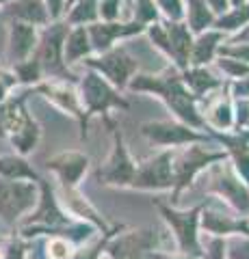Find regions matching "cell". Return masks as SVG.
Wrapping results in <instances>:
<instances>
[{
	"instance_id": "1",
	"label": "cell",
	"mask_w": 249,
	"mask_h": 259,
	"mask_svg": "<svg viewBox=\"0 0 249 259\" xmlns=\"http://www.w3.org/2000/svg\"><path fill=\"white\" fill-rule=\"evenodd\" d=\"M128 87L134 89V91H148L163 97L167 106L184 121V125L189 127L204 125V119L199 117L195 108V100L189 93V89L184 87L182 76L173 74V71H165L160 76H134Z\"/></svg>"
},
{
	"instance_id": "2",
	"label": "cell",
	"mask_w": 249,
	"mask_h": 259,
	"mask_svg": "<svg viewBox=\"0 0 249 259\" xmlns=\"http://www.w3.org/2000/svg\"><path fill=\"white\" fill-rule=\"evenodd\" d=\"M65 35H67V26L65 24H54V26L46 28V32L39 39L37 46V54L35 61L39 63L42 76H59V78H72L67 71L65 59H63V44H65Z\"/></svg>"
},
{
	"instance_id": "3",
	"label": "cell",
	"mask_w": 249,
	"mask_h": 259,
	"mask_svg": "<svg viewBox=\"0 0 249 259\" xmlns=\"http://www.w3.org/2000/svg\"><path fill=\"white\" fill-rule=\"evenodd\" d=\"M80 100H83L87 108L85 123L95 112H106L111 108H128V102L115 91L113 84L106 82L95 71H89V74L80 80Z\"/></svg>"
},
{
	"instance_id": "4",
	"label": "cell",
	"mask_w": 249,
	"mask_h": 259,
	"mask_svg": "<svg viewBox=\"0 0 249 259\" xmlns=\"http://www.w3.org/2000/svg\"><path fill=\"white\" fill-rule=\"evenodd\" d=\"M87 65L95 74H102L111 84L119 89L130 84V80L136 74V67H139L136 59L128 54L126 48H113V50L104 52L100 59H87Z\"/></svg>"
},
{
	"instance_id": "5",
	"label": "cell",
	"mask_w": 249,
	"mask_h": 259,
	"mask_svg": "<svg viewBox=\"0 0 249 259\" xmlns=\"http://www.w3.org/2000/svg\"><path fill=\"white\" fill-rule=\"evenodd\" d=\"M33 201H35L33 184L0 180V214H3L5 221H15L24 209L33 205Z\"/></svg>"
},
{
	"instance_id": "6",
	"label": "cell",
	"mask_w": 249,
	"mask_h": 259,
	"mask_svg": "<svg viewBox=\"0 0 249 259\" xmlns=\"http://www.w3.org/2000/svg\"><path fill=\"white\" fill-rule=\"evenodd\" d=\"M141 132L156 145H184L202 141V134L193 132L184 123H171V121H148L141 125Z\"/></svg>"
},
{
	"instance_id": "7",
	"label": "cell",
	"mask_w": 249,
	"mask_h": 259,
	"mask_svg": "<svg viewBox=\"0 0 249 259\" xmlns=\"http://www.w3.org/2000/svg\"><path fill=\"white\" fill-rule=\"evenodd\" d=\"M171 184H173V175H171L169 151L146 162L139 171H134L132 177V186H136V188H169Z\"/></svg>"
},
{
	"instance_id": "8",
	"label": "cell",
	"mask_w": 249,
	"mask_h": 259,
	"mask_svg": "<svg viewBox=\"0 0 249 259\" xmlns=\"http://www.w3.org/2000/svg\"><path fill=\"white\" fill-rule=\"evenodd\" d=\"M223 158V153H217V151H208L204 149L202 145H191V147L180 153L178 162H175V188L182 190L187 184H191V180L195 177V173L199 168H204L206 164H210V162Z\"/></svg>"
},
{
	"instance_id": "9",
	"label": "cell",
	"mask_w": 249,
	"mask_h": 259,
	"mask_svg": "<svg viewBox=\"0 0 249 259\" xmlns=\"http://www.w3.org/2000/svg\"><path fill=\"white\" fill-rule=\"evenodd\" d=\"M89 39H91V48L98 52H109L113 50V44L115 39L119 37H130L134 32H141L143 30V24L141 22H102V24H91L89 28Z\"/></svg>"
},
{
	"instance_id": "10",
	"label": "cell",
	"mask_w": 249,
	"mask_h": 259,
	"mask_svg": "<svg viewBox=\"0 0 249 259\" xmlns=\"http://www.w3.org/2000/svg\"><path fill=\"white\" fill-rule=\"evenodd\" d=\"M98 177L109 184H132L134 166H132V160L128 156L119 134H115V149L111 153L109 162L98 171Z\"/></svg>"
},
{
	"instance_id": "11",
	"label": "cell",
	"mask_w": 249,
	"mask_h": 259,
	"mask_svg": "<svg viewBox=\"0 0 249 259\" xmlns=\"http://www.w3.org/2000/svg\"><path fill=\"white\" fill-rule=\"evenodd\" d=\"M163 209L165 218L173 225L175 229V236L180 240V246L189 253H195L197 250V238H195V229H197V214H199V207L191 209V212H173V209L160 205Z\"/></svg>"
},
{
	"instance_id": "12",
	"label": "cell",
	"mask_w": 249,
	"mask_h": 259,
	"mask_svg": "<svg viewBox=\"0 0 249 259\" xmlns=\"http://www.w3.org/2000/svg\"><path fill=\"white\" fill-rule=\"evenodd\" d=\"M37 48V28L24 22H15L9 32V56L15 65L30 59Z\"/></svg>"
},
{
	"instance_id": "13",
	"label": "cell",
	"mask_w": 249,
	"mask_h": 259,
	"mask_svg": "<svg viewBox=\"0 0 249 259\" xmlns=\"http://www.w3.org/2000/svg\"><path fill=\"white\" fill-rule=\"evenodd\" d=\"M87 164H89V160L83 153H76V151H65V153H59L57 158H52L48 162V166L52 168V171H57L61 175V180L65 184H76L83 173L87 171Z\"/></svg>"
},
{
	"instance_id": "14",
	"label": "cell",
	"mask_w": 249,
	"mask_h": 259,
	"mask_svg": "<svg viewBox=\"0 0 249 259\" xmlns=\"http://www.w3.org/2000/svg\"><path fill=\"white\" fill-rule=\"evenodd\" d=\"M167 37H169V48H171V56L178 63V67H187L189 56H191V48H193V37L189 26H184L180 22H167L165 24Z\"/></svg>"
},
{
	"instance_id": "15",
	"label": "cell",
	"mask_w": 249,
	"mask_h": 259,
	"mask_svg": "<svg viewBox=\"0 0 249 259\" xmlns=\"http://www.w3.org/2000/svg\"><path fill=\"white\" fill-rule=\"evenodd\" d=\"M7 13L18 22L30 24V26L50 22V15H48L44 0H18V3H13L9 9H7Z\"/></svg>"
},
{
	"instance_id": "16",
	"label": "cell",
	"mask_w": 249,
	"mask_h": 259,
	"mask_svg": "<svg viewBox=\"0 0 249 259\" xmlns=\"http://www.w3.org/2000/svg\"><path fill=\"white\" fill-rule=\"evenodd\" d=\"M91 39H89V30L85 26H76L67 30L65 35V44H63V59L67 63H76L78 59H85V56L91 54Z\"/></svg>"
},
{
	"instance_id": "17",
	"label": "cell",
	"mask_w": 249,
	"mask_h": 259,
	"mask_svg": "<svg viewBox=\"0 0 249 259\" xmlns=\"http://www.w3.org/2000/svg\"><path fill=\"white\" fill-rule=\"evenodd\" d=\"M215 190L219 194H223L226 199H230L240 212H247L249 209V192L232 173L219 175V180L215 182Z\"/></svg>"
},
{
	"instance_id": "18",
	"label": "cell",
	"mask_w": 249,
	"mask_h": 259,
	"mask_svg": "<svg viewBox=\"0 0 249 259\" xmlns=\"http://www.w3.org/2000/svg\"><path fill=\"white\" fill-rule=\"evenodd\" d=\"M39 91H44L54 104H59L63 110H67V112H72V115H76L78 119H83V112H80V97L72 91L67 84L50 82V84H42L39 87Z\"/></svg>"
},
{
	"instance_id": "19",
	"label": "cell",
	"mask_w": 249,
	"mask_h": 259,
	"mask_svg": "<svg viewBox=\"0 0 249 259\" xmlns=\"http://www.w3.org/2000/svg\"><path fill=\"white\" fill-rule=\"evenodd\" d=\"M152 246V236L150 233H132L126 236L113 246V255L115 259H139V255Z\"/></svg>"
},
{
	"instance_id": "20",
	"label": "cell",
	"mask_w": 249,
	"mask_h": 259,
	"mask_svg": "<svg viewBox=\"0 0 249 259\" xmlns=\"http://www.w3.org/2000/svg\"><path fill=\"white\" fill-rule=\"evenodd\" d=\"M219 41H221V32H202L195 41H193V48H191V63L199 67V65L208 63L215 56L217 48H219Z\"/></svg>"
},
{
	"instance_id": "21",
	"label": "cell",
	"mask_w": 249,
	"mask_h": 259,
	"mask_svg": "<svg viewBox=\"0 0 249 259\" xmlns=\"http://www.w3.org/2000/svg\"><path fill=\"white\" fill-rule=\"evenodd\" d=\"M187 9L189 26L193 32H204V28L215 24V13L206 5V0H187Z\"/></svg>"
},
{
	"instance_id": "22",
	"label": "cell",
	"mask_w": 249,
	"mask_h": 259,
	"mask_svg": "<svg viewBox=\"0 0 249 259\" xmlns=\"http://www.w3.org/2000/svg\"><path fill=\"white\" fill-rule=\"evenodd\" d=\"M182 80L191 87V91L195 95H204V93L210 91V89L219 87V80H217L212 74H208L204 67L187 69V71H184V76H182Z\"/></svg>"
},
{
	"instance_id": "23",
	"label": "cell",
	"mask_w": 249,
	"mask_h": 259,
	"mask_svg": "<svg viewBox=\"0 0 249 259\" xmlns=\"http://www.w3.org/2000/svg\"><path fill=\"white\" fill-rule=\"evenodd\" d=\"M0 175L9 177V180H20V177L35 180V171L28 166V162L18 158V156H3L0 158Z\"/></svg>"
},
{
	"instance_id": "24",
	"label": "cell",
	"mask_w": 249,
	"mask_h": 259,
	"mask_svg": "<svg viewBox=\"0 0 249 259\" xmlns=\"http://www.w3.org/2000/svg\"><path fill=\"white\" fill-rule=\"evenodd\" d=\"M95 20H98V0H76L74 9L67 15L69 24H80V26L93 24Z\"/></svg>"
},
{
	"instance_id": "25",
	"label": "cell",
	"mask_w": 249,
	"mask_h": 259,
	"mask_svg": "<svg viewBox=\"0 0 249 259\" xmlns=\"http://www.w3.org/2000/svg\"><path fill=\"white\" fill-rule=\"evenodd\" d=\"M37 139H39V125L35 123L33 119H30L28 123L24 125L18 134H13V136H11V143L15 145V147H18V151L28 153V151L37 145Z\"/></svg>"
},
{
	"instance_id": "26",
	"label": "cell",
	"mask_w": 249,
	"mask_h": 259,
	"mask_svg": "<svg viewBox=\"0 0 249 259\" xmlns=\"http://www.w3.org/2000/svg\"><path fill=\"white\" fill-rule=\"evenodd\" d=\"M208 121L215 127H230L232 125V106L228 97H219L215 104L208 108Z\"/></svg>"
},
{
	"instance_id": "27",
	"label": "cell",
	"mask_w": 249,
	"mask_h": 259,
	"mask_svg": "<svg viewBox=\"0 0 249 259\" xmlns=\"http://www.w3.org/2000/svg\"><path fill=\"white\" fill-rule=\"evenodd\" d=\"M245 22H249V5L236 7V9H232L230 13H223L221 18L215 22V26L221 30H234V28L243 26Z\"/></svg>"
},
{
	"instance_id": "28",
	"label": "cell",
	"mask_w": 249,
	"mask_h": 259,
	"mask_svg": "<svg viewBox=\"0 0 249 259\" xmlns=\"http://www.w3.org/2000/svg\"><path fill=\"white\" fill-rule=\"evenodd\" d=\"M35 221H44V223H48V225H54V223H61V221H63L61 212L57 209V205H54V201H52V194H50V190H48L46 186H44V205H42V209L37 212Z\"/></svg>"
},
{
	"instance_id": "29",
	"label": "cell",
	"mask_w": 249,
	"mask_h": 259,
	"mask_svg": "<svg viewBox=\"0 0 249 259\" xmlns=\"http://www.w3.org/2000/svg\"><path fill=\"white\" fill-rule=\"evenodd\" d=\"M204 227L215 231V233H228V231H234V229H245L243 225L232 223V221H228V218H223L219 214H210V212L204 214Z\"/></svg>"
},
{
	"instance_id": "30",
	"label": "cell",
	"mask_w": 249,
	"mask_h": 259,
	"mask_svg": "<svg viewBox=\"0 0 249 259\" xmlns=\"http://www.w3.org/2000/svg\"><path fill=\"white\" fill-rule=\"evenodd\" d=\"M134 15H136V22H141V24L156 22L158 9H156L154 0H134Z\"/></svg>"
},
{
	"instance_id": "31",
	"label": "cell",
	"mask_w": 249,
	"mask_h": 259,
	"mask_svg": "<svg viewBox=\"0 0 249 259\" xmlns=\"http://www.w3.org/2000/svg\"><path fill=\"white\" fill-rule=\"evenodd\" d=\"M148 35H150V39H152V41H154V46L158 48V50H163L167 56H171L169 37H167V30H165V26H160V24H152V26L148 28Z\"/></svg>"
},
{
	"instance_id": "32",
	"label": "cell",
	"mask_w": 249,
	"mask_h": 259,
	"mask_svg": "<svg viewBox=\"0 0 249 259\" xmlns=\"http://www.w3.org/2000/svg\"><path fill=\"white\" fill-rule=\"evenodd\" d=\"M156 5L163 9V13L169 18V22H180L184 18L182 0H156Z\"/></svg>"
},
{
	"instance_id": "33",
	"label": "cell",
	"mask_w": 249,
	"mask_h": 259,
	"mask_svg": "<svg viewBox=\"0 0 249 259\" xmlns=\"http://www.w3.org/2000/svg\"><path fill=\"white\" fill-rule=\"evenodd\" d=\"M119 0H98V15H102L104 22H115L119 18Z\"/></svg>"
},
{
	"instance_id": "34",
	"label": "cell",
	"mask_w": 249,
	"mask_h": 259,
	"mask_svg": "<svg viewBox=\"0 0 249 259\" xmlns=\"http://www.w3.org/2000/svg\"><path fill=\"white\" fill-rule=\"evenodd\" d=\"M219 67L226 71L228 76H234V78H245L249 74V65L240 63V61H234V59H221Z\"/></svg>"
},
{
	"instance_id": "35",
	"label": "cell",
	"mask_w": 249,
	"mask_h": 259,
	"mask_svg": "<svg viewBox=\"0 0 249 259\" xmlns=\"http://www.w3.org/2000/svg\"><path fill=\"white\" fill-rule=\"evenodd\" d=\"M221 54L226 56H232L234 61H240V63H247L249 65V44H238V46H232V48H221Z\"/></svg>"
},
{
	"instance_id": "36",
	"label": "cell",
	"mask_w": 249,
	"mask_h": 259,
	"mask_svg": "<svg viewBox=\"0 0 249 259\" xmlns=\"http://www.w3.org/2000/svg\"><path fill=\"white\" fill-rule=\"evenodd\" d=\"M15 82H18V80L13 78V74H7V71H0V104L5 102L7 93H9L11 89L15 87Z\"/></svg>"
},
{
	"instance_id": "37",
	"label": "cell",
	"mask_w": 249,
	"mask_h": 259,
	"mask_svg": "<svg viewBox=\"0 0 249 259\" xmlns=\"http://www.w3.org/2000/svg\"><path fill=\"white\" fill-rule=\"evenodd\" d=\"M46 9H48V15L50 20H59L63 11H65V0H44Z\"/></svg>"
},
{
	"instance_id": "38",
	"label": "cell",
	"mask_w": 249,
	"mask_h": 259,
	"mask_svg": "<svg viewBox=\"0 0 249 259\" xmlns=\"http://www.w3.org/2000/svg\"><path fill=\"white\" fill-rule=\"evenodd\" d=\"M50 255H52L54 259H67L69 248H67V244H65L63 240H54L52 244H50Z\"/></svg>"
},
{
	"instance_id": "39",
	"label": "cell",
	"mask_w": 249,
	"mask_h": 259,
	"mask_svg": "<svg viewBox=\"0 0 249 259\" xmlns=\"http://www.w3.org/2000/svg\"><path fill=\"white\" fill-rule=\"evenodd\" d=\"M232 259H249V242H240V244H234L230 250Z\"/></svg>"
},
{
	"instance_id": "40",
	"label": "cell",
	"mask_w": 249,
	"mask_h": 259,
	"mask_svg": "<svg viewBox=\"0 0 249 259\" xmlns=\"http://www.w3.org/2000/svg\"><path fill=\"white\" fill-rule=\"evenodd\" d=\"M234 95L240 97V100H249V78L238 80L234 84Z\"/></svg>"
},
{
	"instance_id": "41",
	"label": "cell",
	"mask_w": 249,
	"mask_h": 259,
	"mask_svg": "<svg viewBox=\"0 0 249 259\" xmlns=\"http://www.w3.org/2000/svg\"><path fill=\"white\" fill-rule=\"evenodd\" d=\"M212 13H226L228 11V0H206Z\"/></svg>"
},
{
	"instance_id": "42",
	"label": "cell",
	"mask_w": 249,
	"mask_h": 259,
	"mask_svg": "<svg viewBox=\"0 0 249 259\" xmlns=\"http://www.w3.org/2000/svg\"><path fill=\"white\" fill-rule=\"evenodd\" d=\"M221 248H223L221 242H215L212 250H210V259H221Z\"/></svg>"
},
{
	"instance_id": "43",
	"label": "cell",
	"mask_w": 249,
	"mask_h": 259,
	"mask_svg": "<svg viewBox=\"0 0 249 259\" xmlns=\"http://www.w3.org/2000/svg\"><path fill=\"white\" fill-rule=\"evenodd\" d=\"M240 41H249V28L247 30H243V32H238V35H236V44H240Z\"/></svg>"
},
{
	"instance_id": "44",
	"label": "cell",
	"mask_w": 249,
	"mask_h": 259,
	"mask_svg": "<svg viewBox=\"0 0 249 259\" xmlns=\"http://www.w3.org/2000/svg\"><path fill=\"white\" fill-rule=\"evenodd\" d=\"M243 3H245V0H232V5H234V9H236V7H243Z\"/></svg>"
},
{
	"instance_id": "45",
	"label": "cell",
	"mask_w": 249,
	"mask_h": 259,
	"mask_svg": "<svg viewBox=\"0 0 249 259\" xmlns=\"http://www.w3.org/2000/svg\"><path fill=\"white\" fill-rule=\"evenodd\" d=\"M74 3H76V0H65V9H67V7H72Z\"/></svg>"
},
{
	"instance_id": "46",
	"label": "cell",
	"mask_w": 249,
	"mask_h": 259,
	"mask_svg": "<svg viewBox=\"0 0 249 259\" xmlns=\"http://www.w3.org/2000/svg\"><path fill=\"white\" fill-rule=\"evenodd\" d=\"M0 3H7V0H0Z\"/></svg>"
},
{
	"instance_id": "47",
	"label": "cell",
	"mask_w": 249,
	"mask_h": 259,
	"mask_svg": "<svg viewBox=\"0 0 249 259\" xmlns=\"http://www.w3.org/2000/svg\"><path fill=\"white\" fill-rule=\"evenodd\" d=\"M128 3H130V0H128Z\"/></svg>"
}]
</instances>
